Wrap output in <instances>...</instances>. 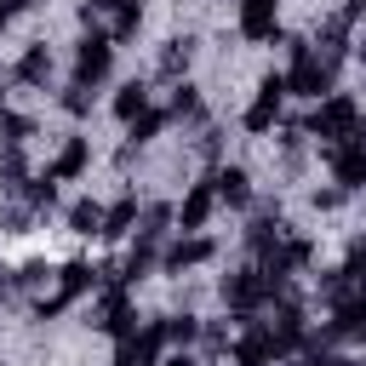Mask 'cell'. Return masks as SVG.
Masks as SVG:
<instances>
[{"label":"cell","mask_w":366,"mask_h":366,"mask_svg":"<svg viewBox=\"0 0 366 366\" xmlns=\"http://www.w3.org/2000/svg\"><path fill=\"white\" fill-rule=\"evenodd\" d=\"M137 114H149V86H143V80H126V86L114 92V120L132 126Z\"/></svg>","instance_id":"cell-19"},{"label":"cell","mask_w":366,"mask_h":366,"mask_svg":"<svg viewBox=\"0 0 366 366\" xmlns=\"http://www.w3.org/2000/svg\"><path fill=\"white\" fill-rule=\"evenodd\" d=\"M92 326H103L109 337H126V332H137L132 292H126V286H109V292H103V303H97V320H92Z\"/></svg>","instance_id":"cell-12"},{"label":"cell","mask_w":366,"mask_h":366,"mask_svg":"<svg viewBox=\"0 0 366 366\" xmlns=\"http://www.w3.org/2000/svg\"><path fill=\"white\" fill-rule=\"evenodd\" d=\"M274 360H286V355H280L269 320H246V332L234 337V366H274Z\"/></svg>","instance_id":"cell-8"},{"label":"cell","mask_w":366,"mask_h":366,"mask_svg":"<svg viewBox=\"0 0 366 366\" xmlns=\"http://www.w3.org/2000/svg\"><path fill=\"white\" fill-rule=\"evenodd\" d=\"M166 320H143L137 332L114 337V366H160L166 360Z\"/></svg>","instance_id":"cell-3"},{"label":"cell","mask_w":366,"mask_h":366,"mask_svg":"<svg viewBox=\"0 0 366 366\" xmlns=\"http://www.w3.org/2000/svg\"><path fill=\"white\" fill-rule=\"evenodd\" d=\"M137 217H143V212H137V194H126L120 206H109V212H103V240L132 234V229H137Z\"/></svg>","instance_id":"cell-20"},{"label":"cell","mask_w":366,"mask_h":366,"mask_svg":"<svg viewBox=\"0 0 366 366\" xmlns=\"http://www.w3.org/2000/svg\"><path fill=\"white\" fill-rule=\"evenodd\" d=\"M109 63H114V40H109L103 29L80 34V46H74V86H80V92H97V86L109 80Z\"/></svg>","instance_id":"cell-4"},{"label":"cell","mask_w":366,"mask_h":366,"mask_svg":"<svg viewBox=\"0 0 366 366\" xmlns=\"http://www.w3.org/2000/svg\"><path fill=\"white\" fill-rule=\"evenodd\" d=\"M212 189L223 206H252V172L246 166H217L212 172Z\"/></svg>","instance_id":"cell-16"},{"label":"cell","mask_w":366,"mask_h":366,"mask_svg":"<svg viewBox=\"0 0 366 366\" xmlns=\"http://www.w3.org/2000/svg\"><path fill=\"white\" fill-rule=\"evenodd\" d=\"M280 103H286V74H263V80H257V97H252V109L240 114V126H246L252 137L274 132V120H280Z\"/></svg>","instance_id":"cell-6"},{"label":"cell","mask_w":366,"mask_h":366,"mask_svg":"<svg viewBox=\"0 0 366 366\" xmlns=\"http://www.w3.org/2000/svg\"><path fill=\"white\" fill-rule=\"evenodd\" d=\"M0 114H6V92H0Z\"/></svg>","instance_id":"cell-31"},{"label":"cell","mask_w":366,"mask_h":366,"mask_svg":"<svg viewBox=\"0 0 366 366\" xmlns=\"http://www.w3.org/2000/svg\"><path fill=\"white\" fill-rule=\"evenodd\" d=\"M166 120H172L166 109H149V114H137V120L126 126V149H120V160H132V154H137L149 137H160V126H166Z\"/></svg>","instance_id":"cell-18"},{"label":"cell","mask_w":366,"mask_h":366,"mask_svg":"<svg viewBox=\"0 0 366 366\" xmlns=\"http://www.w3.org/2000/svg\"><path fill=\"white\" fill-rule=\"evenodd\" d=\"M303 366H355V360H343V355H326V349H320V355H309Z\"/></svg>","instance_id":"cell-28"},{"label":"cell","mask_w":366,"mask_h":366,"mask_svg":"<svg viewBox=\"0 0 366 366\" xmlns=\"http://www.w3.org/2000/svg\"><path fill=\"white\" fill-rule=\"evenodd\" d=\"M269 297H274V292H269V280H263V269H257V263H246V269H234V274L223 280V303H229L240 320H252Z\"/></svg>","instance_id":"cell-5"},{"label":"cell","mask_w":366,"mask_h":366,"mask_svg":"<svg viewBox=\"0 0 366 366\" xmlns=\"http://www.w3.org/2000/svg\"><path fill=\"white\" fill-rule=\"evenodd\" d=\"M92 286H97V269L74 257V263H63V269H57V292H51V297H40V309H34V315H40V320H51V315H63V309H69L80 292H92Z\"/></svg>","instance_id":"cell-7"},{"label":"cell","mask_w":366,"mask_h":366,"mask_svg":"<svg viewBox=\"0 0 366 366\" xmlns=\"http://www.w3.org/2000/svg\"><path fill=\"white\" fill-rule=\"evenodd\" d=\"M326 337H332V343H366V297H360V292H349V297L332 303Z\"/></svg>","instance_id":"cell-10"},{"label":"cell","mask_w":366,"mask_h":366,"mask_svg":"<svg viewBox=\"0 0 366 366\" xmlns=\"http://www.w3.org/2000/svg\"><path fill=\"white\" fill-rule=\"evenodd\" d=\"M63 109H69V114H92V97H86L80 86H69V92H63Z\"/></svg>","instance_id":"cell-26"},{"label":"cell","mask_w":366,"mask_h":366,"mask_svg":"<svg viewBox=\"0 0 366 366\" xmlns=\"http://www.w3.org/2000/svg\"><path fill=\"white\" fill-rule=\"evenodd\" d=\"M326 160H332V183L343 194L349 189H366V132L349 137V143H337V149H326Z\"/></svg>","instance_id":"cell-9"},{"label":"cell","mask_w":366,"mask_h":366,"mask_svg":"<svg viewBox=\"0 0 366 366\" xmlns=\"http://www.w3.org/2000/svg\"><path fill=\"white\" fill-rule=\"evenodd\" d=\"M29 132H34V126H29V114H11V109L0 114V143H6V149H11V143L23 149V137H29Z\"/></svg>","instance_id":"cell-23"},{"label":"cell","mask_w":366,"mask_h":366,"mask_svg":"<svg viewBox=\"0 0 366 366\" xmlns=\"http://www.w3.org/2000/svg\"><path fill=\"white\" fill-rule=\"evenodd\" d=\"M69 234H80V240L86 234H103V206L97 200H74L69 206Z\"/></svg>","instance_id":"cell-21"},{"label":"cell","mask_w":366,"mask_h":366,"mask_svg":"<svg viewBox=\"0 0 366 366\" xmlns=\"http://www.w3.org/2000/svg\"><path fill=\"white\" fill-rule=\"evenodd\" d=\"M160 366H194V360H189V355H166Z\"/></svg>","instance_id":"cell-30"},{"label":"cell","mask_w":366,"mask_h":366,"mask_svg":"<svg viewBox=\"0 0 366 366\" xmlns=\"http://www.w3.org/2000/svg\"><path fill=\"white\" fill-rule=\"evenodd\" d=\"M189 46H194V40H172V46L160 51V69H166V74H177V69H189Z\"/></svg>","instance_id":"cell-25"},{"label":"cell","mask_w":366,"mask_h":366,"mask_svg":"<svg viewBox=\"0 0 366 366\" xmlns=\"http://www.w3.org/2000/svg\"><path fill=\"white\" fill-rule=\"evenodd\" d=\"M212 252H217V246H212L206 234H177V240L166 246V257H160V263H166V274H183V269H200Z\"/></svg>","instance_id":"cell-14"},{"label":"cell","mask_w":366,"mask_h":366,"mask_svg":"<svg viewBox=\"0 0 366 366\" xmlns=\"http://www.w3.org/2000/svg\"><path fill=\"white\" fill-rule=\"evenodd\" d=\"M240 34L246 40H274L280 34V0H240Z\"/></svg>","instance_id":"cell-13"},{"label":"cell","mask_w":366,"mask_h":366,"mask_svg":"<svg viewBox=\"0 0 366 366\" xmlns=\"http://www.w3.org/2000/svg\"><path fill=\"white\" fill-rule=\"evenodd\" d=\"M51 69H57V63H51V51H46V46L34 40V46H29L23 57H17V69H11V74H17L23 86H46V80H51Z\"/></svg>","instance_id":"cell-17"},{"label":"cell","mask_w":366,"mask_h":366,"mask_svg":"<svg viewBox=\"0 0 366 366\" xmlns=\"http://www.w3.org/2000/svg\"><path fill=\"white\" fill-rule=\"evenodd\" d=\"M172 120H200V92L189 86V80H177L172 86V109H166Z\"/></svg>","instance_id":"cell-22"},{"label":"cell","mask_w":366,"mask_h":366,"mask_svg":"<svg viewBox=\"0 0 366 366\" xmlns=\"http://www.w3.org/2000/svg\"><path fill=\"white\" fill-rule=\"evenodd\" d=\"M86 160H92V137H69V143L51 154V166H46V172H51L57 183H74V177L86 172Z\"/></svg>","instance_id":"cell-15"},{"label":"cell","mask_w":366,"mask_h":366,"mask_svg":"<svg viewBox=\"0 0 366 366\" xmlns=\"http://www.w3.org/2000/svg\"><path fill=\"white\" fill-rule=\"evenodd\" d=\"M337 63H343L337 51H326V46H315V40H297V63H292V74H286V92H297V97H309V103L332 97Z\"/></svg>","instance_id":"cell-1"},{"label":"cell","mask_w":366,"mask_h":366,"mask_svg":"<svg viewBox=\"0 0 366 366\" xmlns=\"http://www.w3.org/2000/svg\"><path fill=\"white\" fill-rule=\"evenodd\" d=\"M212 206H217V189H212V177L189 183L183 206H177V234H200V229H206V217H212Z\"/></svg>","instance_id":"cell-11"},{"label":"cell","mask_w":366,"mask_h":366,"mask_svg":"<svg viewBox=\"0 0 366 366\" xmlns=\"http://www.w3.org/2000/svg\"><path fill=\"white\" fill-rule=\"evenodd\" d=\"M166 337H172V343H194V337H200V320H194V315H166Z\"/></svg>","instance_id":"cell-24"},{"label":"cell","mask_w":366,"mask_h":366,"mask_svg":"<svg viewBox=\"0 0 366 366\" xmlns=\"http://www.w3.org/2000/svg\"><path fill=\"white\" fill-rule=\"evenodd\" d=\"M360 51H366V34H360Z\"/></svg>","instance_id":"cell-32"},{"label":"cell","mask_w":366,"mask_h":366,"mask_svg":"<svg viewBox=\"0 0 366 366\" xmlns=\"http://www.w3.org/2000/svg\"><path fill=\"white\" fill-rule=\"evenodd\" d=\"M366 11V0H343V17H360Z\"/></svg>","instance_id":"cell-29"},{"label":"cell","mask_w":366,"mask_h":366,"mask_svg":"<svg viewBox=\"0 0 366 366\" xmlns=\"http://www.w3.org/2000/svg\"><path fill=\"white\" fill-rule=\"evenodd\" d=\"M355 366H366V360H355Z\"/></svg>","instance_id":"cell-33"},{"label":"cell","mask_w":366,"mask_h":366,"mask_svg":"<svg viewBox=\"0 0 366 366\" xmlns=\"http://www.w3.org/2000/svg\"><path fill=\"white\" fill-rule=\"evenodd\" d=\"M46 274H51V269H46V263H23V269H17V286H40V280H46Z\"/></svg>","instance_id":"cell-27"},{"label":"cell","mask_w":366,"mask_h":366,"mask_svg":"<svg viewBox=\"0 0 366 366\" xmlns=\"http://www.w3.org/2000/svg\"><path fill=\"white\" fill-rule=\"evenodd\" d=\"M303 132H309V137H320L326 149H337V143L360 137V109H355V97H343V92L320 97V103L309 109V126H303Z\"/></svg>","instance_id":"cell-2"}]
</instances>
